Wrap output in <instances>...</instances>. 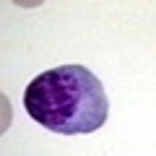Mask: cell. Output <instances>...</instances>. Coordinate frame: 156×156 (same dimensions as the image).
Here are the masks:
<instances>
[{
	"mask_svg": "<svg viewBox=\"0 0 156 156\" xmlns=\"http://www.w3.org/2000/svg\"><path fill=\"white\" fill-rule=\"evenodd\" d=\"M23 107L34 122L57 135H89L109 115L104 86L83 65L50 68L31 78L23 89Z\"/></svg>",
	"mask_w": 156,
	"mask_h": 156,
	"instance_id": "6da1fadb",
	"label": "cell"
}]
</instances>
